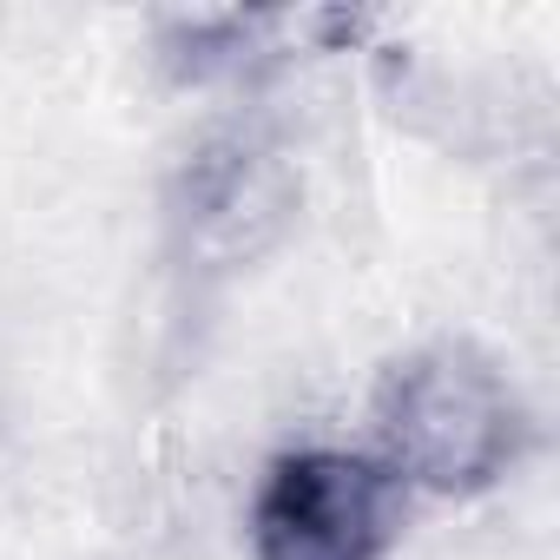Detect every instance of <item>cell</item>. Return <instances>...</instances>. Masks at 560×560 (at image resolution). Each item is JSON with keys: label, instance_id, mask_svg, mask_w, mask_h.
I'll return each mask as SVG.
<instances>
[{"label": "cell", "instance_id": "obj_1", "mask_svg": "<svg viewBox=\"0 0 560 560\" xmlns=\"http://www.w3.org/2000/svg\"><path fill=\"white\" fill-rule=\"evenodd\" d=\"M383 468L429 494H475L521 455V402L468 343H429L383 376Z\"/></svg>", "mask_w": 560, "mask_h": 560}, {"label": "cell", "instance_id": "obj_2", "mask_svg": "<svg viewBox=\"0 0 560 560\" xmlns=\"http://www.w3.org/2000/svg\"><path fill=\"white\" fill-rule=\"evenodd\" d=\"M396 534V475L350 448L277 455L250 501L257 560H383Z\"/></svg>", "mask_w": 560, "mask_h": 560}]
</instances>
